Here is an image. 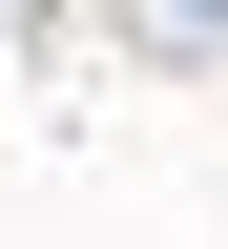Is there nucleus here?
I'll return each mask as SVG.
<instances>
[{
    "label": "nucleus",
    "instance_id": "1",
    "mask_svg": "<svg viewBox=\"0 0 228 249\" xmlns=\"http://www.w3.org/2000/svg\"><path fill=\"white\" fill-rule=\"evenodd\" d=\"M187 21H228V0H187Z\"/></svg>",
    "mask_w": 228,
    "mask_h": 249
}]
</instances>
